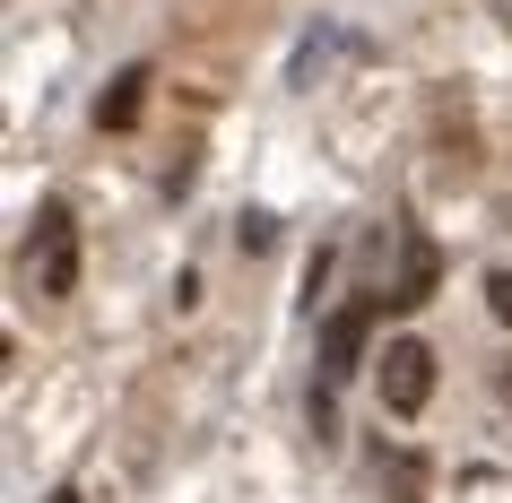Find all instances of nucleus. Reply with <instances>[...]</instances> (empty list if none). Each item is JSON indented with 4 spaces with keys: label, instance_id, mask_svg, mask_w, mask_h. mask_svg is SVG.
<instances>
[{
    "label": "nucleus",
    "instance_id": "5",
    "mask_svg": "<svg viewBox=\"0 0 512 503\" xmlns=\"http://www.w3.org/2000/svg\"><path fill=\"white\" fill-rule=\"evenodd\" d=\"M139 105H148V70L131 61V70H122V79H113L105 96H96V131H131V122H139Z\"/></svg>",
    "mask_w": 512,
    "mask_h": 503
},
{
    "label": "nucleus",
    "instance_id": "8",
    "mask_svg": "<svg viewBox=\"0 0 512 503\" xmlns=\"http://www.w3.org/2000/svg\"><path fill=\"white\" fill-rule=\"evenodd\" d=\"M486 313L512 330V269H495V278H486Z\"/></svg>",
    "mask_w": 512,
    "mask_h": 503
},
{
    "label": "nucleus",
    "instance_id": "7",
    "mask_svg": "<svg viewBox=\"0 0 512 503\" xmlns=\"http://www.w3.org/2000/svg\"><path fill=\"white\" fill-rule=\"evenodd\" d=\"M235 243H243V252H270V243H278V217L270 209H243L235 217Z\"/></svg>",
    "mask_w": 512,
    "mask_h": 503
},
{
    "label": "nucleus",
    "instance_id": "3",
    "mask_svg": "<svg viewBox=\"0 0 512 503\" xmlns=\"http://www.w3.org/2000/svg\"><path fill=\"white\" fill-rule=\"evenodd\" d=\"M382 365V408L391 417H417L434 399V347L426 339H391V356H374Z\"/></svg>",
    "mask_w": 512,
    "mask_h": 503
},
{
    "label": "nucleus",
    "instance_id": "2",
    "mask_svg": "<svg viewBox=\"0 0 512 503\" xmlns=\"http://www.w3.org/2000/svg\"><path fill=\"white\" fill-rule=\"evenodd\" d=\"M382 304H391V295H348V304L322 321V391H330V382H348V373L365 365V339H374Z\"/></svg>",
    "mask_w": 512,
    "mask_h": 503
},
{
    "label": "nucleus",
    "instance_id": "9",
    "mask_svg": "<svg viewBox=\"0 0 512 503\" xmlns=\"http://www.w3.org/2000/svg\"><path fill=\"white\" fill-rule=\"evenodd\" d=\"M53 503H79V495H53Z\"/></svg>",
    "mask_w": 512,
    "mask_h": 503
},
{
    "label": "nucleus",
    "instance_id": "6",
    "mask_svg": "<svg viewBox=\"0 0 512 503\" xmlns=\"http://www.w3.org/2000/svg\"><path fill=\"white\" fill-rule=\"evenodd\" d=\"M382 486H391V503H426V460H417V451L382 460Z\"/></svg>",
    "mask_w": 512,
    "mask_h": 503
},
{
    "label": "nucleus",
    "instance_id": "1",
    "mask_svg": "<svg viewBox=\"0 0 512 503\" xmlns=\"http://www.w3.org/2000/svg\"><path fill=\"white\" fill-rule=\"evenodd\" d=\"M27 269H35V295H44V304H61V295L79 287V217H70V200H44V209H35Z\"/></svg>",
    "mask_w": 512,
    "mask_h": 503
},
{
    "label": "nucleus",
    "instance_id": "4",
    "mask_svg": "<svg viewBox=\"0 0 512 503\" xmlns=\"http://www.w3.org/2000/svg\"><path fill=\"white\" fill-rule=\"evenodd\" d=\"M434 278H443V252H434L426 235H408V243H400V287H391V313L434 304Z\"/></svg>",
    "mask_w": 512,
    "mask_h": 503
}]
</instances>
